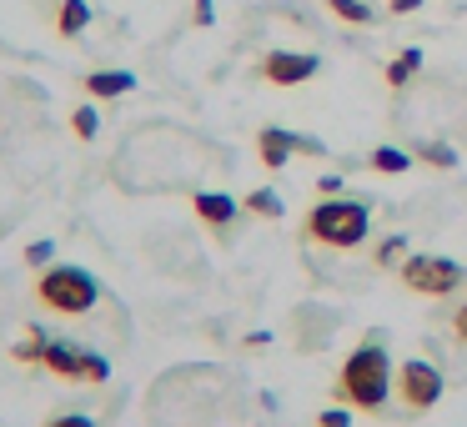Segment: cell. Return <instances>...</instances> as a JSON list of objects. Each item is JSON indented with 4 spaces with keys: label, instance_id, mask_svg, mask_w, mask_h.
I'll return each mask as SVG.
<instances>
[{
    "label": "cell",
    "instance_id": "6da1fadb",
    "mask_svg": "<svg viewBox=\"0 0 467 427\" xmlns=\"http://www.w3.org/2000/svg\"><path fill=\"white\" fill-rule=\"evenodd\" d=\"M387 392H392V362H387V347H382V337H367V342L342 362L337 397H347V402L377 412V407L387 402Z\"/></svg>",
    "mask_w": 467,
    "mask_h": 427
},
{
    "label": "cell",
    "instance_id": "7a4b0ae2",
    "mask_svg": "<svg viewBox=\"0 0 467 427\" xmlns=\"http://www.w3.org/2000/svg\"><path fill=\"white\" fill-rule=\"evenodd\" d=\"M367 226H372V212L352 196H327L306 212V242L317 246H337V252H352V246L367 242Z\"/></svg>",
    "mask_w": 467,
    "mask_h": 427
},
{
    "label": "cell",
    "instance_id": "3957f363",
    "mask_svg": "<svg viewBox=\"0 0 467 427\" xmlns=\"http://www.w3.org/2000/svg\"><path fill=\"white\" fill-rule=\"evenodd\" d=\"M36 297L61 317H81L101 302V282L86 266H46L41 282H36Z\"/></svg>",
    "mask_w": 467,
    "mask_h": 427
},
{
    "label": "cell",
    "instance_id": "277c9868",
    "mask_svg": "<svg viewBox=\"0 0 467 427\" xmlns=\"http://www.w3.org/2000/svg\"><path fill=\"white\" fill-rule=\"evenodd\" d=\"M397 276H402V286L417 297H452L457 286L467 282V272L457 262H447V256H407V262L397 266Z\"/></svg>",
    "mask_w": 467,
    "mask_h": 427
},
{
    "label": "cell",
    "instance_id": "5b68a950",
    "mask_svg": "<svg viewBox=\"0 0 467 427\" xmlns=\"http://www.w3.org/2000/svg\"><path fill=\"white\" fill-rule=\"evenodd\" d=\"M41 367L56 377H71V382H106L111 377V362L101 352H86V347H71V342H46Z\"/></svg>",
    "mask_w": 467,
    "mask_h": 427
},
{
    "label": "cell",
    "instance_id": "8992f818",
    "mask_svg": "<svg viewBox=\"0 0 467 427\" xmlns=\"http://www.w3.org/2000/svg\"><path fill=\"white\" fill-rule=\"evenodd\" d=\"M397 397H402L412 412H427V407L442 397V372H437L432 362H422V357H407V362L397 367Z\"/></svg>",
    "mask_w": 467,
    "mask_h": 427
},
{
    "label": "cell",
    "instance_id": "52a82bcc",
    "mask_svg": "<svg viewBox=\"0 0 467 427\" xmlns=\"http://www.w3.org/2000/svg\"><path fill=\"white\" fill-rule=\"evenodd\" d=\"M317 71H322V61H317L312 51H266L262 66H256V76H262L266 86H282V91L312 81Z\"/></svg>",
    "mask_w": 467,
    "mask_h": 427
},
{
    "label": "cell",
    "instance_id": "ba28073f",
    "mask_svg": "<svg viewBox=\"0 0 467 427\" xmlns=\"http://www.w3.org/2000/svg\"><path fill=\"white\" fill-rule=\"evenodd\" d=\"M292 151H296L292 131H282V126H262V131H256V156H262L266 172H282V166L292 161Z\"/></svg>",
    "mask_w": 467,
    "mask_h": 427
},
{
    "label": "cell",
    "instance_id": "9c48e42d",
    "mask_svg": "<svg viewBox=\"0 0 467 427\" xmlns=\"http://www.w3.org/2000/svg\"><path fill=\"white\" fill-rule=\"evenodd\" d=\"M192 206H196V216H202L206 226H216V232H226V226L236 222V212H242V206H236L226 192H196Z\"/></svg>",
    "mask_w": 467,
    "mask_h": 427
},
{
    "label": "cell",
    "instance_id": "30bf717a",
    "mask_svg": "<svg viewBox=\"0 0 467 427\" xmlns=\"http://www.w3.org/2000/svg\"><path fill=\"white\" fill-rule=\"evenodd\" d=\"M86 91H91L96 101H111V96L136 91V76L131 71H91V76H86Z\"/></svg>",
    "mask_w": 467,
    "mask_h": 427
},
{
    "label": "cell",
    "instance_id": "8fae6325",
    "mask_svg": "<svg viewBox=\"0 0 467 427\" xmlns=\"http://www.w3.org/2000/svg\"><path fill=\"white\" fill-rule=\"evenodd\" d=\"M86 26H91V5H86V0H61V11H56V31H61L66 41H76Z\"/></svg>",
    "mask_w": 467,
    "mask_h": 427
},
{
    "label": "cell",
    "instance_id": "7c38bea8",
    "mask_svg": "<svg viewBox=\"0 0 467 427\" xmlns=\"http://www.w3.org/2000/svg\"><path fill=\"white\" fill-rule=\"evenodd\" d=\"M322 5L337 16V21H347V26H372L377 21V11L367 5V0H322Z\"/></svg>",
    "mask_w": 467,
    "mask_h": 427
},
{
    "label": "cell",
    "instance_id": "4fadbf2b",
    "mask_svg": "<svg viewBox=\"0 0 467 427\" xmlns=\"http://www.w3.org/2000/svg\"><path fill=\"white\" fill-rule=\"evenodd\" d=\"M417 71H422V51H417V46H407V51L397 56L392 66H387V86H397V91H402V86L412 81Z\"/></svg>",
    "mask_w": 467,
    "mask_h": 427
},
{
    "label": "cell",
    "instance_id": "5bb4252c",
    "mask_svg": "<svg viewBox=\"0 0 467 427\" xmlns=\"http://www.w3.org/2000/svg\"><path fill=\"white\" fill-rule=\"evenodd\" d=\"M242 206H246L252 216H266V222H276V216H282V196H276L272 186H256V192L246 196Z\"/></svg>",
    "mask_w": 467,
    "mask_h": 427
},
{
    "label": "cell",
    "instance_id": "9a60e30c",
    "mask_svg": "<svg viewBox=\"0 0 467 427\" xmlns=\"http://www.w3.org/2000/svg\"><path fill=\"white\" fill-rule=\"evenodd\" d=\"M372 172H387V176L412 172V156H407V151H397V146H377V151H372Z\"/></svg>",
    "mask_w": 467,
    "mask_h": 427
},
{
    "label": "cell",
    "instance_id": "2e32d148",
    "mask_svg": "<svg viewBox=\"0 0 467 427\" xmlns=\"http://www.w3.org/2000/svg\"><path fill=\"white\" fill-rule=\"evenodd\" d=\"M412 156H417V161H427V166H437V172H452V166H457V151H452V146H442V141H422Z\"/></svg>",
    "mask_w": 467,
    "mask_h": 427
},
{
    "label": "cell",
    "instance_id": "e0dca14e",
    "mask_svg": "<svg viewBox=\"0 0 467 427\" xmlns=\"http://www.w3.org/2000/svg\"><path fill=\"white\" fill-rule=\"evenodd\" d=\"M46 342H51V337H46L41 327H31V337H26V342H16L11 357H16V362H41V357H46Z\"/></svg>",
    "mask_w": 467,
    "mask_h": 427
},
{
    "label": "cell",
    "instance_id": "ac0fdd59",
    "mask_svg": "<svg viewBox=\"0 0 467 427\" xmlns=\"http://www.w3.org/2000/svg\"><path fill=\"white\" fill-rule=\"evenodd\" d=\"M71 126H76V136H81V141H91V136L101 131V116H96V106H76V111H71Z\"/></svg>",
    "mask_w": 467,
    "mask_h": 427
},
{
    "label": "cell",
    "instance_id": "d6986e66",
    "mask_svg": "<svg viewBox=\"0 0 467 427\" xmlns=\"http://www.w3.org/2000/svg\"><path fill=\"white\" fill-rule=\"evenodd\" d=\"M402 262H407V236H387L377 246V266H402Z\"/></svg>",
    "mask_w": 467,
    "mask_h": 427
},
{
    "label": "cell",
    "instance_id": "ffe728a7",
    "mask_svg": "<svg viewBox=\"0 0 467 427\" xmlns=\"http://www.w3.org/2000/svg\"><path fill=\"white\" fill-rule=\"evenodd\" d=\"M46 427H96V422H91L86 412H61V417H51Z\"/></svg>",
    "mask_w": 467,
    "mask_h": 427
},
{
    "label": "cell",
    "instance_id": "44dd1931",
    "mask_svg": "<svg viewBox=\"0 0 467 427\" xmlns=\"http://www.w3.org/2000/svg\"><path fill=\"white\" fill-rule=\"evenodd\" d=\"M317 427H352V417H347L342 407H327V412L317 417Z\"/></svg>",
    "mask_w": 467,
    "mask_h": 427
},
{
    "label": "cell",
    "instance_id": "7402d4cb",
    "mask_svg": "<svg viewBox=\"0 0 467 427\" xmlns=\"http://www.w3.org/2000/svg\"><path fill=\"white\" fill-rule=\"evenodd\" d=\"M51 252H56L51 242H31V252H26V262H31V266H46V262H51Z\"/></svg>",
    "mask_w": 467,
    "mask_h": 427
},
{
    "label": "cell",
    "instance_id": "603a6c76",
    "mask_svg": "<svg viewBox=\"0 0 467 427\" xmlns=\"http://www.w3.org/2000/svg\"><path fill=\"white\" fill-rule=\"evenodd\" d=\"M192 21H196V26H212V21H216V5H212V0H196Z\"/></svg>",
    "mask_w": 467,
    "mask_h": 427
},
{
    "label": "cell",
    "instance_id": "cb8c5ba5",
    "mask_svg": "<svg viewBox=\"0 0 467 427\" xmlns=\"http://www.w3.org/2000/svg\"><path fill=\"white\" fill-rule=\"evenodd\" d=\"M452 337H457V342H467V302L452 312Z\"/></svg>",
    "mask_w": 467,
    "mask_h": 427
},
{
    "label": "cell",
    "instance_id": "d4e9b609",
    "mask_svg": "<svg viewBox=\"0 0 467 427\" xmlns=\"http://www.w3.org/2000/svg\"><path fill=\"white\" fill-rule=\"evenodd\" d=\"M387 11H392V16H412V11H422V0H387Z\"/></svg>",
    "mask_w": 467,
    "mask_h": 427
},
{
    "label": "cell",
    "instance_id": "484cf974",
    "mask_svg": "<svg viewBox=\"0 0 467 427\" xmlns=\"http://www.w3.org/2000/svg\"><path fill=\"white\" fill-rule=\"evenodd\" d=\"M317 192H322V196H337V192H342V176H322V182H317Z\"/></svg>",
    "mask_w": 467,
    "mask_h": 427
},
{
    "label": "cell",
    "instance_id": "4316f807",
    "mask_svg": "<svg viewBox=\"0 0 467 427\" xmlns=\"http://www.w3.org/2000/svg\"><path fill=\"white\" fill-rule=\"evenodd\" d=\"M296 151H306V156H322V141H306V136H296Z\"/></svg>",
    "mask_w": 467,
    "mask_h": 427
}]
</instances>
